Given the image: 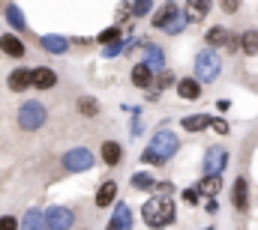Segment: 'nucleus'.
Wrapping results in <instances>:
<instances>
[{
    "instance_id": "obj_23",
    "label": "nucleus",
    "mask_w": 258,
    "mask_h": 230,
    "mask_svg": "<svg viewBox=\"0 0 258 230\" xmlns=\"http://www.w3.org/2000/svg\"><path fill=\"white\" fill-rule=\"evenodd\" d=\"M240 51L246 57H258V30H246L240 36Z\"/></svg>"
},
{
    "instance_id": "obj_9",
    "label": "nucleus",
    "mask_w": 258,
    "mask_h": 230,
    "mask_svg": "<svg viewBox=\"0 0 258 230\" xmlns=\"http://www.w3.org/2000/svg\"><path fill=\"white\" fill-rule=\"evenodd\" d=\"M225 162H228V153L222 147L207 150L204 153V176H219V171L225 168Z\"/></svg>"
},
{
    "instance_id": "obj_13",
    "label": "nucleus",
    "mask_w": 258,
    "mask_h": 230,
    "mask_svg": "<svg viewBox=\"0 0 258 230\" xmlns=\"http://www.w3.org/2000/svg\"><path fill=\"white\" fill-rule=\"evenodd\" d=\"M99 156H102V162H105L108 168H117L120 159H123V147H120L117 141H105L102 150H99Z\"/></svg>"
},
{
    "instance_id": "obj_26",
    "label": "nucleus",
    "mask_w": 258,
    "mask_h": 230,
    "mask_svg": "<svg viewBox=\"0 0 258 230\" xmlns=\"http://www.w3.org/2000/svg\"><path fill=\"white\" fill-rule=\"evenodd\" d=\"M228 42V33H225V27H210L207 30V45H225Z\"/></svg>"
},
{
    "instance_id": "obj_30",
    "label": "nucleus",
    "mask_w": 258,
    "mask_h": 230,
    "mask_svg": "<svg viewBox=\"0 0 258 230\" xmlns=\"http://www.w3.org/2000/svg\"><path fill=\"white\" fill-rule=\"evenodd\" d=\"M18 218L12 215V212H6V215H0V230H18Z\"/></svg>"
},
{
    "instance_id": "obj_17",
    "label": "nucleus",
    "mask_w": 258,
    "mask_h": 230,
    "mask_svg": "<svg viewBox=\"0 0 258 230\" xmlns=\"http://www.w3.org/2000/svg\"><path fill=\"white\" fill-rule=\"evenodd\" d=\"M3 15H6V21H9V27H12V30H18V33H21V30L27 27L24 12H21V6H18V3H6V6H3Z\"/></svg>"
},
{
    "instance_id": "obj_35",
    "label": "nucleus",
    "mask_w": 258,
    "mask_h": 230,
    "mask_svg": "<svg viewBox=\"0 0 258 230\" xmlns=\"http://www.w3.org/2000/svg\"><path fill=\"white\" fill-rule=\"evenodd\" d=\"M210 126H213L219 135H225V132H228V123H225V120H210Z\"/></svg>"
},
{
    "instance_id": "obj_12",
    "label": "nucleus",
    "mask_w": 258,
    "mask_h": 230,
    "mask_svg": "<svg viewBox=\"0 0 258 230\" xmlns=\"http://www.w3.org/2000/svg\"><path fill=\"white\" fill-rule=\"evenodd\" d=\"M231 203H234V209H237V212H243V209L249 206V185H246V179H243V176H237V179H234V185H231Z\"/></svg>"
},
{
    "instance_id": "obj_34",
    "label": "nucleus",
    "mask_w": 258,
    "mask_h": 230,
    "mask_svg": "<svg viewBox=\"0 0 258 230\" xmlns=\"http://www.w3.org/2000/svg\"><path fill=\"white\" fill-rule=\"evenodd\" d=\"M126 9H132L135 15H144V12H150V3H132V6H126Z\"/></svg>"
},
{
    "instance_id": "obj_15",
    "label": "nucleus",
    "mask_w": 258,
    "mask_h": 230,
    "mask_svg": "<svg viewBox=\"0 0 258 230\" xmlns=\"http://www.w3.org/2000/svg\"><path fill=\"white\" fill-rule=\"evenodd\" d=\"M18 230H48L45 227V215H42V209H27L21 218H18Z\"/></svg>"
},
{
    "instance_id": "obj_22",
    "label": "nucleus",
    "mask_w": 258,
    "mask_h": 230,
    "mask_svg": "<svg viewBox=\"0 0 258 230\" xmlns=\"http://www.w3.org/2000/svg\"><path fill=\"white\" fill-rule=\"evenodd\" d=\"M75 108H78V114H81V117H87V120L99 117V102H96L93 96H81V99L75 102Z\"/></svg>"
},
{
    "instance_id": "obj_37",
    "label": "nucleus",
    "mask_w": 258,
    "mask_h": 230,
    "mask_svg": "<svg viewBox=\"0 0 258 230\" xmlns=\"http://www.w3.org/2000/svg\"><path fill=\"white\" fill-rule=\"evenodd\" d=\"M207 212H219V206H216V197H213V200H207Z\"/></svg>"
},
{
    "instance_id": "obj_21",
    "label": "nucleus",
    "mask_w": 258,
    "mask_h": 230,
    "mask_svg": "<svg viewBox=\"0 0 258 230\" xmlns=\"http://www.w3.org/2000/svg\"><path fill=\"white\" fill-rule=\"evenodd\" d=\"M210 120H213V117H207V114H192V117H183L180 126H183L186 132H204V129L210 126Z\"/></svg>"
},
{
    "instance_id": "obj_14",
    "label": "nucleus",
    "mask_w": 258,
    "mask_h": 230,
    "mask_svg": "<svg viewBox=\"0 0 258 230\" xmlns=\"http://www.w3.org/2000/svg\"><path fill=\"white\" fill-rule=\"evenodd\" d=\"M39 45H42V51H48V54H66V51H69V39H66V36H57V33L42 36Z\"/></svg>"
},
{
    "instance_id": "obj_5",
    "label": "nucleus",
    "mask_w": 258,
    "mask_h": 230,
    "mask_svg": "<svg viewBox=\"0 0 258 230\" xmlns=\"http://www.w3.org/2000/svg\"><path fill=\"white\" fill-rule=\"evenodd\" d=\"M63 168L69 173H81V171H90L93 168V153L84 150V147H72L69 153H63Z\"/></svg>"
},
{
    "instance_id": "obj_3",
    "label": "nucleus",
    "mask_w": 258,
    "mask_h": 230,
    "mask_svg": "<svg viewBox=\"0 0 258 230\" xmlns=\"http://www.w3.org/2000/svg\"><path fill=\"white\" fill-rule=\"evenodd\" d=\"M45 120H48V108L42 102H36V99L21 102V108H18V129L21 132H39L45 126Z\"/></svg>"
},
{
    "instance_id": "obj_10",
    "label": "nucleus",
    "mask_w": 258,
    "mask_h": 230,
    "mask_svg": "<svg viewBox=\"0 0 258 230\" xmlns=\"http://www.w3.org/2000/svg\"><path fill=\"white\" fill-rule=\"evenodd\" d=\"M0 51H3L6 57H12V60H21L24 54H27V45L21 42L18 33H3V36H0Z\"/></svg>"
},
{
    "instance_id": "obj_25",
    "label": "nucleus",
    "mask_w": 258,
    "mask_h": 230,
    "mask_svg": "<svg viewBox=\"0 0 258 230\" xmlns=\"http://www.w3.org/2000/svg\"><path fill=\"white\" fill-rule=\"evenodd\" d=\"M129 224H132V218H129V209L120 203V206H117V215H114V218H111V224H108V230H126Z\"/></svg>"
},
{
    "instance_id": "obj_24",
    "label": "nucleus",
    "mask_w": 258,
    "mask_h": 230,
    "mask_svg": "<svg viewBox=\"0 0 258 230\" xmlns=\"http://www.w3.org/2000/svg\"><path fill=\"white\" fill-rule=\"evenodd\" d=\"M195 188H198V191H204V194H213V197H216V191L222 188V176H204Z\"/></svg>"
},
{
    "instance_id": "obj_27",
    "label": "nucleus",
    "mask_w": 258,
    "mask_h": 230,
    "mask_svg": "<svg viewBox=\"0 0 258 230\" xmlns=\"http://www.w3.org/2000/svg\"><path fill=\"white\" fill-rule=\"evenodd\" d=\"M132 185H135L138 191H141V188H144V191H153V185H156V182H153V176H150V173H132Z\"/></svg>"
},
{
    "instance_id": "obj_36",
    "label": "nucleus",
    "mask_w": 258,
    "mask_h": 230,
    "mask_svg": "<svg viewBox=\"0 0 258 230\" xmlns=\"http://www.w3.org/2000/svg\"><path fill=\"white\" fill-rule=\"evenodd\" d=\"M219 6H222L225 12H237V9H240V3H234V0H225V3H219Z\"/></svg>"
},
{
    "instance_id": "obj_16",
    "label": "nucleus",
    "mask_w": 258,
    "mask_h": 230,
    "mask_svg": "<svg viewBox=\"0 0 258 230\" xmlns=\"http://www.w3.org/2000/svg\"><path fill=\"white\" fill-rule=\"evenodd\" d=\"M117 200V182L114 179H108V182H102L99 185V191H96V206L99 209H105V206H111Z\"/></svg>"
},
{
    "instance_id": "obj_28",
    "label": "nucleus",
    "mask_w": 258,
    "mask_h": 230,
    "mask_svg": "<svg viewBox=\"0 0 258 230\" xmlns=\"http://www.w3.org/2000/svg\"><path fill=\"white\" fill-rule=\"evenodd\" d=\"M144 48H147V54H150V63H147V66H150V69H159V66H162V54H159V48L150 45V42H147Z\"/></svg>"
},
{
    "instance_id": "obj_29",
    "label": "nucleus",
    "mask_w": 258,
    "mask_h": 230,
    "mask_svg": "<svg viewBox=\"0 0 258 230\" xmlns=\"http://www.w3.org/2000/svg\"><path fill=\"white\" fill-rule=\"evenodd\" d=\"M117 39H120V30H117V27H108V30H102V33L96 36V42H102V45H105V42H117Z\"/></svg>"
},
{
    "instance_id": "obj_18",
    "label": "nucleus",
    "mask_w": 258,
    "mask_h": 230,
    "mask_svg": "<svg viewBox=\"0 0 258 230\" xmlns=\"http://www.w3.org/2000/svg\"><path fill=\"white\" fill-rule=\"evenodd\" d=\"M177 96L186 99V102H195V99L201 96V84H198L195 78H180V81H177Z\"/></svg>"
},
{
    "instance_id": "obj_31",
    "label": "nucleus",
    "mask_w": 258,
    "mask_h": 230,
    "mask_svg": "<svg viewBox=\"0 0 258 230\" xmlns=\"http://www.w3.org/2000/svg\"><path fill=\"white\" fill-rule=\"evenodd\" d=\"M168 84H174V75H171V72H162V75L156 78V90H165Z\"/></svg>"
},
{
    "instance_id": "obj_11",
    "label": "nucleus",
    "mask_w": 258,
    "mask_h": 230,
    "mask_svg": "<svg viewBox=\"0 0 258 230\" xmlns=\"http://www.w3.org/2000/svg\"><path fill=\"white\" fill-rule=\"evenodd\" d=\"M54 84H57V72H54V69H48V66H33V90L45 93V90H51Z\"/></svg>"
},
{
    "instance_id": "obj_1",
    "label": "nucleus",
    "mask_w": 258,
    "mask_h": 230,
    "mask_svg": "<svg viewBox=\"0 0 258 230\" xmlns=\"http://www.w3.org/2000/svg\"><path fill=\"white\" fill-rule=\"evenodd\" d=\"M141 218H144V224L153 230H162L168 227V224H174V203L168 200V197H150L144 206H141Z\"/></svg>"
},
{
    "instance_id": "obj_33",
    "label": "nucleus",
    "mask_w": 258,
    "mask_h": 230,
    "mask_svg": "<svg viewBox=\"0 0 258 230\" xmlns=\"http://www.w3.org/2000/svg\"><path fill=\"white\" fill-rule=\"evenodd\" d=\"M225 48H228V51H237V48H240V36L228 33V42H225Z\"/></svg>"
},
{
    "instance_id": "obj_32",
    "label": "nucleus",
    "mask_w": 258,
    "mask_h": 230,
    "mask_svg": "<svg viewBox=\"0 0 258 230\" xmlns=\"http://www.w3.org/2000/svg\"><path fill=\"white\" fill-rule=\"evenodd\" d=\"M183 200H186V203H198V200H201V191H198V188H186V191H183Z\"/></svg>"
},
{
    "instance_id": "obj_19",
    "label": "nucleus",
    "mask_w": 258,
    "mask_h": 230,
    "mask_svg": "<svg viewBox=\"0 0 258 230\" xmlns=\"http://www.w3.org/2000/svg\"><path fill=\"white\" fill-rule=\"evenodd\" d=\"M132 84H135L138 90L150 87V84H153V69H150L147 63H138V66H132Z\"/></svg>"
},
{
    "instance_id": "obj_7",
    "label": "nucleus",
    "mask_w": 258,
    "mask_h": 230,
    "mask_svg": "<svg viewBox=\"0 0 258 230\" xmlns=\"http://www.w3.org/2000/svg\"><path fill=\"white\" fill-rule=\"evenodd\" d=\"M42 215H45V227L48 230H69L75 224V212L69 206H48Z\"/></svg>"
},
{
    "instance_id": "obj_2",
    "label": "nucleus",
    "mask_w": 258,
    "mask_h": 230,
    "mask_svg": "<svg viewBox=\"0 0 258 230\" xmlns=\"http://www.w3.org/2000/svg\"><path fill=\"white\" fill-rule=\"evenodd\" d=\"M177 135L168 132V129H159L150 141V147L144 150V162H153V165H165L174 153H177Z\"/></svg>"
},
{
    "instance_id": "obj_8",
    "label": "nucleus",
    "mask_w": 258,
    "mask_h": 230,
    "mask_svg": "<svg viewBox=\"0 0 258 230\" xmlns=\"http://www.w3.org/2000/svg\"><path fill=\"white\" fill-rule=\"evenodd\" d=\"M6 87L9 93H27L33 87V66H18L6 75Z\"/></svg>"
},
{
    "instance_id": "obj_20",
    "label": "nucleus",
    "mask_w": 258,
    "mask_h": 230,
    "mask_svg": "<svg viewBox=\"0 0 258 230\" xmlns=\"http://www.w3.org/2000/svg\"><path fill=\"white\" fill-rule=\"evenodd\" d=\"M183 12H186V21H204V15L210 12V3L207 0H189L186 6H183Z\"/></svg>"
},
{
    "instance_id": "obj_6",
    "label": "nucleus",
    "mask_w": 258,
    "mask_h": 230,
    "mask_svg": "<svg viewBox=\"0 0 258 230\" xmlns=\"http://www.w3.org/2000/svg\"><path fill=\"white\" fill-rule=\"evenodd\" d=\"M153 27H156V30L177 33V30H180V9H177V3H165V6L153 15Z\"/></svg>"
},
{
    "instance_id": "obj_4",
    "label": "nucleus",
    "mask_w": 258,
    "mask_h": 230,
    "mask_svg": "<svg viewBox=\"0 0 258 230\" xmlns=\"http://www.w3.org/2000/svg\"><path fill=\"white\" fill-rule=\"evenodd\" d=\"M219 72H222V60L213 48H204L195 57V81H216Z\"/></svg>"
}]
</instances>
